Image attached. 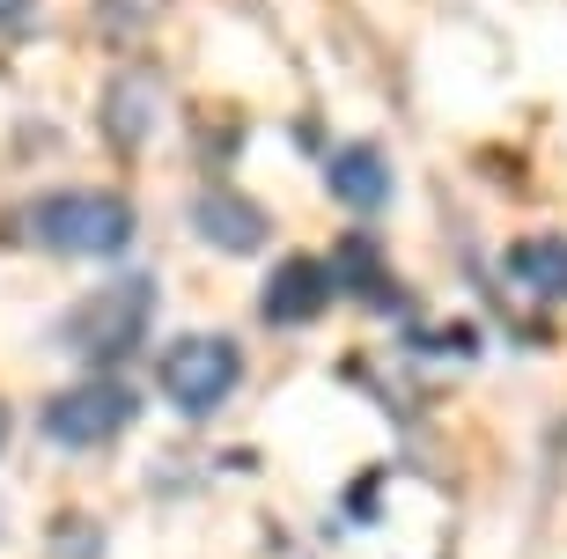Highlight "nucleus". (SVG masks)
Returning <instances> with one entry per match:
<instances>
[{"instance_id":"nucleus-3","label":"nucleus","mask_w":567,"mask_h":559,"mask_svg":"<svg viewBox=\"0 0 567 559\" xmlns=\"http://www.w3.org/2000/svg\"><path fill=\"white\" fill-rule=\"evenodd\" d=\"M236 383H244V346L221 339V332H192V339H177V346L163 353V397L185 420L221 413V405L236 397Z\"/></svg>"},{"instance_id":"nucleus-11","label":"nucleus","mask_w":567,"mask_h":559,"mask_svg":"<svg viewBox=\"0 0 567 559\" xmlns=\"http://www.w3.org/2000/svg\"><path fill=\"white\" fill-rule=\"evenodd\" d=\"M8 435H16V420H8V405H0V449H8Z\"/></svg>"},{"instance_id":"nucleus-5","label":"nucleus","mask_w":567,"mask_h":559,"mask_svg":"<svg viewBox=\"0 0 567 559\" xmlns=\"http://www.w3.org/2000/svg\"><path fill=\"white\" fill-rule=\"evenodd\" d=\"M332 294H339V272L324 258H280L266 294H258V310H266V324H317L332 310Z\"/></svg>"},{"instance_id":"nucleus-10","label":"nucleus","mask_w":567,"mask_h":559,"mask_svg":"<svg viewBox=\"0 0 567 559\" xmlns=\"http://www.w3.org/2000/svg\"><path fill=\"white\" fill-rule=\"evenodd\" d=\"M30 8L38 0H0V22H30Z\"/></svg>"},{"instance_id":"nucleus-4","label":"nucleus","mask_w":567,"mask_h":559,"mask_svg":"<svg viewBox=\"0 0 567 559\" xmlns=\"http://www.w3.org/2000/svg\"><path fill=\"white\" fill-rule=\"evenodd\" d=\"M133 420H141L133 383L89 375V383H74V391H60L52 405H44V442H52V449H104V442L126 435Z\"/></svg>"},{"instance_id":"nucleus-1","label":"nucleus","mask_w":567,"mask_h":559,"mask_svg":"<svg viewBox=\"0 0 567 559\" xmlns=\"http://www.w3.org/2000/svg\"><path fill=\"white\" fill-rule=\"evenodd\" d=\"M22 228H30V244L60 250V258H118V250H133V236H141V214H133V199H118V191L74 185V191L30 199Z\"/></svg>"},{"instance_id":"nucleus-2","label":"nucleus","mask_w":567,"mask_h":559,"mask_svg":"<svg viewBox=\"0 0 567 559\" xmlns=\"http://www.w3.org/2000/svg\"><path fill=\"white\" fill-rule=\"evenodd\" d=\"M147 324H155V280L133 272V280H111V288L82 294V302L52 324V339H60V353L104 369V361H126V353L141 346Z\"/></svg>"},{"instance_id":"nucleus-7","label":"nucleus","mask_w":567,"mask_h":559,"mask_svg":"<svg viewBox=\"0 0 567 559\" xmlns=\"http://www.w3.org/2000/svg\"><path fill=\"white\" fill-rule=\"evenodd\" d=\"M324 185L347 199L354 214H377L383 199H391V163H383V147H339L332 155V169H324Z\"/></svg>"},{"instance_id":"nucleus-9","label":"nucleus","mask_w":567,"mask_h":559,"mask_svg":"<svg viewBox=\"0 0 567 559\" xmlns=\"http://www.w3.org/2000/svg\"><path fill=\"white\" fill-rule=\"evenodd\" d=\"M147 74H133V82H118L111 89V141H126V147H141L147 141V125H155V111H147Z\"/></svg>"},{"instance_id":"nucleus-6","label":"nucleus","mask_w":567,"mask_h":559,"mask_svg":"<svg viewBox=\"0 0 567 559\" xmlns=\"http://www.w3.org/2000/svg\"><path fill=\"white\" fill-rule=\"evenodd\" d=\"M192 228H199V244H214V250H258L266 244V207L258 199H244V191H229V185H207L199 199H192Z\"/></svg>"},{"instance_id":"nucleus-8","label":"nucleus","mask_w":567,"mask_h":559,"mask_svg":"<svg viewBox=\"0 0 567 559\" xmlns=\"http://www.w3.org/2000/svg\"><path fill=\"white\" fill-rule=\"evenodd\" d=\"M516 280H524L530 294H546V302H567V236H530V244H516Z\"/></svg>"}]
</instances>
